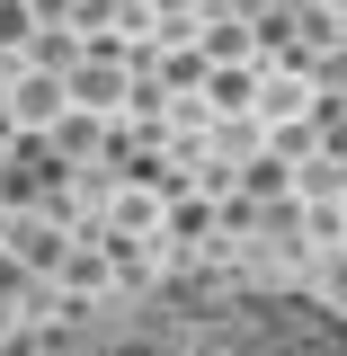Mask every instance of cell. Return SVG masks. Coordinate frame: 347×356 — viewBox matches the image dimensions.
Segmentation results:
<instances>
[{"label":"cell","instance_id":"1","mask_svg":"<svg viewBox=\"0 0 347 356\" xmlns=\"http://www.w3.org/2000/svg\"><path fill=\"white\" fill-rule=\"evenodd\" d=\"M36 356H347V330L303 294L232 276H170L72 312Z\"/></svg>","mask_w":347,"mask_h":356}]
</instances>
